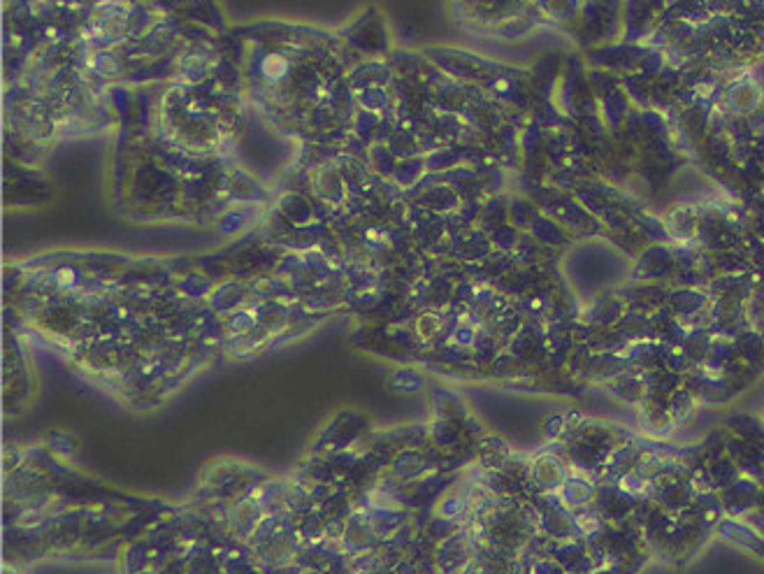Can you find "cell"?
Here are the masks:
<instances>
[{"label":"cell","instance_id":"obj_1","mask_svg":"<svg viewBox=\"0 0 764 574\" xmlns=\"http://www.w3.org/2000/svg\"><path fill=\"white\" fill-rule=\"evenodd\" d=\"M636 502H639V495L625 491L623 486H618V484L602 482L597 484V495H595L593 507L602 514V519H604L606 523L620 525L632 519Z\"/></svg>","mask_w":764,"mask_h":574},{"label":"cell","instance_id":"obj_2","mask_svg":"<svg viewBox=\"0 0 764 574\" xmlns=\"http://www.w3.org/2000/svg\"><path fill=\"white\" fill-rule=\"evenodd\" d=\"M762 491L764 486L751 476L741 475L734 484H729L728 489L721 491V502H722V512L725 516H732V519H744L751 512L760 507V500H762Z\"/></svg>","mask_w":764,"mask_h":574},{"label":"cell","instance_id":"obj_3","mask_svg":"<svg viewBox=\"0 0 764 574\" xmlns=\"http://www.w3.org/2000/svg\"><path fill=\"white\" fill-rule=\"evenodd\" d=\"M569 476V460L560 459L557 453H542L530 465V479L542 493H557Z\"/></svg>","mask_w":764,"mask_h":574},{"label":"cell","instance_id":"obj_4","mask_svg":"<svg viewBox=\"0 0 764 574\" xmlns=\"http://www.w3.org/2000/svg\"><path fill=\"white\" fill-rule=\"evenodd\" d=\"M715 535L725 539V542L734 544V546H739V549L751 551L755 556L764 558V538L751 523H746V521L722 516V519L718 521Z\"/></svg>","mask_w":764,"mask_h":574},{"label":"cell","instance_id":"obj_5","mask_svg":"<svg viewBox=\"0 0 764 574\" xmlns=\"http://www.w3.org/2000/svg\"><path fill=\"white\" fill-rule=\"evenodd\" d=\"M553 558L563 565L567 574H593L597 570L590 554H588V542L583 538L557 542L553 546Z\"/></svg>","mask_w":764,"mask_h":574},{"label":"cell","instance_id":"obj_6","mask_svg":"<svg viewBox=\"0 0 764 574\" xmlns=\"http://www.w3.org/2000/svg\"><path fill=\"white\" fill-rule=\"evenodd\" d=\"M557 495H560L563 505H567L572 512L593 507L595 495H597V484L588 475H583V472H569V476L565 479L563 489L557 491Z\"/></svg>","mask_w":764,"mask_h":574},{"label":"cell","instance_id":"obj_7","mask_svg":"<svg viewBox=\"0 0 764 574\" xmlns=\"http://www.w3.org/2000/svg\"><path fill=\"white\" fill-rule=\"evenodd\" d=\"M604 386H606V391L612 393V396H616L620 403L635 405V407H639V405H642V400L646 397V393H648L646 381H643V374L625 373V374H620V377L612 379V381H606Z\"/></svg>","mask_w":764,"mask_h":574},{"label":"cell","instance_id":"obj_8","mask_svg":"<svg viewBox=\"0 0 764 574\" xmlns=\"http://www.w3.org/2000/svg\"><path fill=\"white\" fill-rule=\"evenodd\" d=\"M725 430L734 437L764 446V419H760V416L746 414V412L729 414L728 421H725Z\"/></svg>","mask_w":764,"mask_h":574},{"label":"cell","instance_id":"obj_9","mask_svg":"<svg viewBox=\"0 0 764 574\" xmlns=\"http://www.w3.org/2000/svg\"><path fill=\"white\" fill-rule=\"evenodd\" d=\"M630 366L632 363L625 361V358H618V356L613 354H602L599 358H593V361H590V366H588V377L593 379V381H602V384H606V381H612V379L628 373Z\"/></svg>","mask_w":764,"mask_h":574},{"label":"cell","instance_id":"obj_10","mask_svg":"<svg viewBox=\"0 0 764 574\" xmlns=\"http://www.w3.org/2000/svg\"><path fill=\"white\" fill-rule=\"evenodd\" d=\"M511 459V449L500 437H483L479 444V460L486 470H502Z\"/></svg>","mask_w":764,"mask_h":574},{"label":"cell","instance_id":"obj_11","mask_svg":"<svg viewBox=\"0 0 764 574\" xmlns=\"http://www.w3.org/2000/svg\"><path fill=\"white\" fill-rule=\"evenodd\" d=\"M695 410H698V397H695V393H692L690 389L681 386L679 391H674L672 396H669V412H672L674 419L679 421V426L688 421V419L695 414Z\"/></svg>","mask_w":764,"mask_h":574},{"label":"cell","instance_id":"obj_12","mask_svg":"<svg viewBox=\"0 0 764 574\" xmlns=\"http://www.w3.org/2000/svg\"><path fill=\"white\" fill-rule=\"evenodd\" d=\"M569 428V414H550L542 426V433L549 442H557Z\"/></svg>","mask_w":764,"mask_h":574},{"label":"cell","instance_id":"obj_13","mask_svg":"<svg viewBox=\"0 0 764 574\" xmlns=\"http://www.w3.org/2000/svg\"><path fill=\"white\" fill-rule=\"evenodd\" d=\"M261 67H263V75L268 77L269 82H279L284 75H286L288 61L284 59L282 54H272V56H268V59H265L263 66Z\"/></svg>","mask_w":764,"mask_h":574},{"label":"cell","instance_id":"obj_14","mask_svg":"<svg viewBox=\"0 0 764 574\" xmlns=\"http://www.w3.org/2000/svg\"><path fill=\"white\" fill-rule=\"evenodd\" d=\"M532 574H567L563 570V565L556 561V558H539L532 568Z\"/></svg>","mask_w":764,"mask_h":574},{"label":"cell","instance_id":"obj_15","mask_svg":"<svg viewBox=\"0 0 764 574\" xmlns=\"http://www.w3.org/2000/svg\"><path fill=\"white\" fill-rule=\"evenodd\" d=\"M593 574H618L616 570H612V568H604V570H595Z\"/></svg>","mask_w":764,"mask_h":574}]
</instances>
